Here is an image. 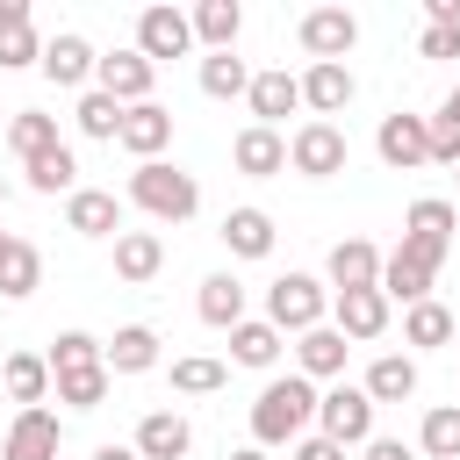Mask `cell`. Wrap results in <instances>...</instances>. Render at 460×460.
<instances>
[{
    "instance_id": "cell-44",
    "label": "cell",
    "mask_w": 460,
    "mask_h": 460,
    "mask_svg": "<svg viewBox=\"0 0 460 460\" xmlns=\"http://www.w3.org/2000/svg\"><path fill=\"white\" fill-rule=\"evenodd\" d=\"M417 50H424V58H460V29H431V22H424Z\"/></svg>"
},
{
    "instance_id": "cell-31",
    "label": "cell",
    "mask_w": 460,
    "mask_h": 460,
    "mask_svg": "<svg viewBox=\"0 0 460 460\" xmlns=\"http://www.w3.org/2000/svg\"><path fill=\"white\" fill-rule=\"evenodd\" d=\"M50 388H58V402H65V410H101V402H108V388H115V374H108V359H101V367L50 374Z\"/></svg>"
},
{
    "instance_id": "cell-55",
    "label": "cell",
    "mask_w": 460,
    "mask_h": 460,
    "mask_svg": "<svg viewBox=\"0 0 460 460\" xmlns=\"http://www.w3.org/2000/svg\"><path fill=\"white\" fill-rule=\"evenodd\" d=\"M453 338H460V331H453Z\"/></svg>"
},
{
    "instance_id": "cell-30",
    "label": "cell",
    "mask_w": 460,
    "mask_h": 460,
    "mask_svg": "<svg viewBox=\"0 0 460 460\" xmlns=\"http://www.w3.org/2000/svg\"><path fill=\"white\" fill-rule=\"evenodd\" d=\"M65 137H58V115H43V108H22L14 122H7V151L29 165V158H43V151H58Z\"/></svg>"
},
{
    "instance_id": "cell-39",
    "label": "cell",
    "mask_w": 460,
    "mask_h": 460,
    "mask_svg": "<svg viewBox=\"0 0 460 460\" xmlns=\"http://www.w3.org/2000/svg\"><path fill=\"white\" fill-rule=\"evenodd\" d=\"M223 381H230V367H223V359H208V352L172 359V388H180V395H216Z\"/></svg>"
},
{
    "instance_id": "cell-37",
    "label": "cell",
    "mask_w": 460,
    "mask_h": 460,
    "mask_svg": "<svg viewBox=\"0 0 460 460\" xmlns=\"http://www.w3.org/2000/svg\"><path fill=\"white\" fill-rule=\"evenodd\" d=\"M36 288H43V252L14 237V252H7V266H0V295H7V302H29Z\"/></svg>"
},
{
    "instance_id": "cell-9",
    "label": "cell",
    "mask_w": 460,
    "mask_h": 460,
    "mask_svg": "<svg viewBox=\"0 0 460 460\" xmlns=\"http://www.w3.org/2000/svg\"><path fill=\"white\" fill-rule=\"evenodd\" d=\"M58 446H65L58 410H14V424L0 438V460H58Z\"/></svg>"
},
{
    "instance_id": "cell-17",
    "label": "cell",
    "mask_w": 460,
    "mask_h": 460,
    "mask_svg": "<svg viewBox=\"0 0 460 460\" xmlns=\"http://www.w3.org/2000/svg\"><path fill=\"white\" fill-rule=\"evenodd\" d=\"M65 230H79V237H122V201L108 187H79V194H65Z\"/></svg>"
},
{
    "instance_id": "cell-22",
    "label": "cell",
    "mask_w": 460,
    "mask_h": 460,
    "mask_svg": "<svg viewBox=\"0 0 460 460\" xmlns=\"http://www.w3.org/2000/svg\"><path fill=\"white\" fill-rule=\"evenodd\" d=\"M431 280H438V273H431L424 259H410L402 244H395V252L381 259V295H388V302H402V309H417V302H431Z\"/></svg>"
},
{
    "instance_id": "cell-32",
    "label": "cell",
    "mask_w": 460,
    "mask_h": 460,
    "mask_svg": "<svg viewBox=\"0 0 460 460\" xmlns=\"http://www.w3.org/2000/svg\"><path fill=\"white\" fill-rule=\"evenodd\" d=\"M201 93H208V101H237V93H252V65H244L237 50H208V58H201Z\"/></svg>"
},
{
    "instance_id": "cell-25",
    "label": "cell",
    "mask_w": 460,
    "mask_h": 460,
    "mask_svg": "<svg viewBox=\"0 0 460 460\" xmlns=\"http://www.w3.org/2000/svg\"><path fill=\"white\" fill-rule=\"evenodd\" d=\"M194 309H201V323L237 331V323H244V280H237V273H208L201 295H194Z\"/></svg>"
},
{
    "instance_id": "cell-5",
    "label": "cell",
    "mask_w": 460,
    "mask_h": 460,
    "mask_svg": "<svg viewBox=\"0 0 460 460\" xmlns=\"http://www.w3.org/2000/svg\"><path fill=\"white\" fill-rule=\"evenodd\" d=\"M345 158H352V144H345V129L338 122H302L295 137H288V165L302 172V180H331V172H345Z\"/></svg>"
},
{
    "instance_id": "cell-6",
    "label": "cell",
    "mask_w": 460,
    "mask_h": 460,
    "mask_svg": "<svg viewBox=\"0 0 460 460\" xmlns=\"http://www.w3.org/2000/svg\"><path fill=\"white\" fill-rule=\"evenodd\" d=\"M374 151H381V165L388 172H417V165H431V115H381V129H374Z\"/></svg>"
},
{
    "instance_id": "cell-45",
    "label": "cell",
    "mask_w": 460,
    "mask_h": 460,
    "mask_svg": "<svg viewBox=\"0 0 460 460\" xmlns=\"http://www.w3.org/2000/svg\"><path fill=\"white\" fill-rule=\"evenodd\" d=\"M402 252H410V259H424L431 273L446 266V244H438V237H417V230H402Z\"/></svg>"
},
{
    "instance_id": "cell-29",
    "label": "cell",
    "mask_w": 460,
    "mask_h": 460,
    "mask_svg": "<svg viewBox=\"0 0 460 460\" xmlns=\"http://www.w3.org/2000/svg\"><path fill=\"white\" fill-rule=\"evenodd\" d=\"M237 29H244V7L237 0H201L194 7V43L201 50H237Z\"/></svg>"
},
{
    "instance_id": "cell-43",
    "label": "cell",
    "mask_w": 460,
    "mask_h": 460,
    "mask_svg": "<svg viewBox=\"0 0 460 460\" xmlns=\"http://www.w3.org/2000/svg\"><path fill=\"white\" fill-rule=\"evenodd\" d=\"M288 460H345V446H338V438H323V431H309V438H295V446H288Z\"/></svg>"
},
{
    "instance_id": "cell-36",
    "label": "cell",
    "mask_w": 460,
    "mask_h": 460,
    "mask_svg": "<svg viewBox=\"0 0 460 460\" xmlns=\"http://www.w3.org/2000/svg\"><path fill=\"white\" fill-rule=\"evenodd\" d=\"M417 453H424V460H460V402L424 410V424H417Z\"/></svg>"
},
{
    "instance_id": "cell-46",
    "label": "cell",
    "mask_w": 460,
    "mask_h": 460,
    "mask_svg": "<svg viewBox=\"0 0 460 460\" xmlns=\"http://www.w3.org/2000/svg\"><path fill=\"white\" fill-rule=\"evenodd\" d=\"M359 460H417V453H410L402 438H381V431H374V438L359 446Z\"/></svg>"
},
{
    "instance_id": "cell-20",
    "label": "cell",
    "mask_w": 460,
    "mask_h": 460,
    "mask_svg": "<svg viewBox=\"0 0 460 460\" xmlns=\"http://www.w3.org/2000/svg\"><path fill=\"white\" fill-rule=\"evenodd\" d=\"M129 446H137L144 460H187V453H194V424H187L180 410H151Z\"/></svg>"
},
{
    "instance_id": "cell-16",
    "label": "cell",
    "mask_w": 460,
    "mask_h": 460,
    "mask_svg": "<svg viewBox=\"0 0 460 460\" xmlns=\"http://www.w3.org/2000/svg\"><path fill=\"white\" fill-rule=\"evenodd\" d=\"M345 352H352V338H345L338 323H316V331L295 338V374H309V381H338V374H345Z\"/></svg>"
},
{
    "instance_id": "cell-12",
    "label": "cell",
    "mask_w": 460,
    "mask_h": 460,
    "mask_svg": "<svg viewBox=\"0 0 460 460\" xmlns=\"http://www.w3.org/2000/svg\"><path fill=\"white\" fill-rule=\"evenodd\" d=\"M388 309H395V302H388L381 288H352V295H331V323H338L352 345L381 338V331H388Z\"/></svg>"
},
{
    "instance_id": "cell-8",
    "label": "cell",
    "mask_w": 460,
    "mask_h": 460,
    "mask_svg": "<svg viewBox=\"0 0 460 460\" xmlns=\"http://www.w3.org/2000/svg\"><path fill=\"white\" fill-rule=\"evenodd\" d=\"M151 79H158V65L129 43V50H108L101 65H93V86L108 93V101H122V108H137V101H151Z\"/></svg>"
},
{
    "instance_id": "cell-11",
    "label": "cell",
    "mask_w": 460,
    "mask_h": 460,
    "mask_svg": "<svg viewBox=\"0 0 460 460\" xmlns=\"http://www.w3.org/2000/svg\"><path fill=\"white\" fill-rule=\"evenodd\" d=\"M93 65H101V50H93L79 29H58V36L43 43V79H50V86H93Z\"/></svg>"
},
{
    "instance_id": "cell-28",
    "label": "cell",
    "mask_w": 460,
    "mask_h": 460,
    "mask_svg": "<svg viewBox=\"0 0 460 460\" xmlns=\"http://www.w3.org/2000/svg\"><path fill=\"white\" fill-rule=\"evenodd\" d=\"M453 331H460V316L431 295V302H417V309H402V345H417V352H431V345H453Z\"/></svg>"
},
{
    "instance_id": "cell-50",
    "label": "cell",
    "mask_w": 460,
    "mask_h": 460,
    "mask_svg": "<svg viewBox=\"0 0 460 460\" xmlns=\"http://www.w3.org/2000/svg\"><path fill=\"white\" fill-rule=\"evenodd\" d=\"M230 460H266V446H237V453H230Z\"/></svg>"
},
{
    "instance_id": "cell-27",
    "label": "cell",
    "mask_w": 460,
    "mask_h": 460,
    "mask_svg": "<svg viewBox=\"0 0 460 460\" xmlns=\"http://www.w3.org/2000/svg\"><path fill=\"white\" fill-rule=\"evenodd\" d=\"M359 388L374 395V410H381V402H410V395H417V359H410V352H381Z\"/></svg>"
},
{
    "instance_id": "cell-18",
    "label": "cell",
    "mask_w": 460,
    "mask_h": 460,
    "mask_svg": "<svg viewBox=\"0 0 460 460\" xmlns=\"http://www.w3.org/2000/svg\"><path fill=\"white\" fill-rule=\"evenodd\" d=\"M381 244H367V237H345V244H331V295H352V288H381Z\"/></svg>"
},
{
    "instance_id": "cell-10",
    "label": "cell",
    "mask_w": 460,
    "mask_h": 460,
    "mask_svg": "<svg viewBox=\"0 0 460 460\" xmlns=\"http://www.w3.org/2000/svg\"><path fill=\"white\" fill-rule=\"evenodd\" d=\"M137 50L158 65V58H187L194 50V14H180V7H144L137 14Z\"/></svg>"
},
{
    "instance_id": "cell-53",
    "label": "cell",
    "mask_w": 460,
    "mask_h": 460,
    "mask_svg": "<svg viewBox=\"0 0 460 460\" xmlns=\"http://www.w3.org/2000/svg\"><path fill=\"white\" fill-rule=\"evenodd\" d=\"M453 402H460V395H453Z\"/></svg>"
},
{
    "instance_id": "cell-1",
    "label": "cell",
    "mask_w": 460,
    "mask_h": 460,
    "mask_svg": "<svg viewBox=\"0 0 460 460\" xmlns=\"http://www.w3.org/2000/svg\"><path fill=\"white\" fill-rule=\"evenodd\" d=\"M316 424V381L309 374H273L252 402V446H295Z\"/></svg>"
},
{
    "instance_id": "cell-24",
    "label": "cell",
    "mask_w": 460,
    "mask_h": 460,
    "mask_svg": "<svg viewBox=\"0 0 460 460\" xmlns=\"http://www.w3.org/2000/svg\"><path fill=\"white\" fill-rule=\"evenodd\" d=\"M216 237L230 244V259H266V252H273V216H266V208H230Z\"/></svg>"
},
{
    "instance_id": "cell-13",
    "label": "cell",
    "mask_w": 460,
    "mask_h": 460,
    "mask_svg": "<svg viewBox=\"0 0 460 460\" xmlns=\"http://www.w3.org/2000/svg\"><path fill=\"white\" fill-rule=\"evenodd\" d=\"M252 122L259 129H280V115H295L302 108V79L288 72V65H273V72H252Z\"/></svg>"
},
{
    "instance_id": "cell-33",
    "label": "cell",
    "mask_w": 460,
    "mask_h": 460,
    "mask_svg": "<svg viewBox=\"0 0 460 460\" xmlns=\"http://www.w3.org/2000/svg\"><path fill=\"white\" fill-rule=\"evenodd\" d=\"M122 115H129V108H122V101H108L101 86H86V93H79V108H72L79 137H93V144H115V137H122Z\"/></svg>"
},
{
    "instance_id": "cell-14",
    "label": "cell",
    "mask_w": 460,
    "mask_h": 460,
    "mask_svg": "<svg viewBox=\"0 0 460 460\" xmlns=\"http://www.w3.org/2000/svg\"><path fill=\"white\" fill-rule=\"evenodd\" d=\"M137 165H151L165 144H172V108H158V101H137L129 115H122V137H115Z\"/></svg>"
},
{
    "instance_id": "cell-48",
    "label": "cell",
    "mask_w": 460,
    "mask_h": 460,
    "mask_svg": "<svg viewBox=\"0 0 460 460\" xmlns=\"http://www.w3.org/2000/svg\"><path fill=\"white\" fill-rule=\"evenodd\" d=\"M0 22H29V0H0Z\"/></svg>"
},
{
    "instance_id": "cell-26",
    "label": "cell",
    "mask_w": 460,
    "mask_h": 460,
    "mask_svg": "<svg viewBox=\"0 0 460 460\" xmlns=\"http://www.w3.org/2000/svg\"><path fill=\"white\" fill-rule=\"evenodd\" d=\"M101 359H108V374H151L158 367V331L151 323H122Z\"/></svg>"
},
{
    "instance_id": "cell-47",
    "label": "cell",
    "mask_w": 460,
    "mask_h": 460,
    "mask_svg": "<svg viewBox=\"0 0 460 460\" xmlns=\"http://www.w3.org/2000/svg\"><path fill=\"white\" fill-rule=\"evenodd\" d=\"M424 22L431 29H460V0H424Z\"/></svg>"
},
{
    "instance_id": "cell-51",
    "label": "cell",
    "mask_w": 460,
    "mask_h": 460,
    "mask_svg": "<svg viewBox=\"0 0 460 460\" xmlns=\"http://www.w3.org/2000/svg\"><path fill=\"white\" fill-rule=\"evenodd\" d=\"M7 252H14V237H7V230H0V266H7Z\"/></svg>"
},
{
    "instance_id": "cell-52",
    "label": "cell",
    "mask_w": 460,
    "mask_h": 460,
    "mask_svg": "<svg viewBox=\"0 0 460 460\" xmlns=\"http://www.w3.org/2000/svg\"><path fill=\"white\" fill-rule=\"evenodd\" d=\"M0 201H7V180H0Z\"/></svg>"
},
{
    "instance_id": "cell-21",
    "label": "cell",
    "mask_w": 460,
    "mask_h": 460,
    "mask_svg": "<svg viewBox=\"0 0 460 460\" xmlns=\"http://www.w3.org/2000/svg\"><path fill=\"white\" fill-rule=\"evenodd\" d=\"M352 93H359V86H352V72H345V65H309V72H302V108H309L316 122L345 115V108H352Z\"/></svg>"
},
{
    "instance_id": "cell-34",
    "label": "cell",
    "mask_w": 460,
    "mask_h": 460,
    "mask_svg": "<svg viewBox=\"0 0 460 460\" xmlns=\"http://www.w3.org/2000/svg\"><path fill=\"white\" fill-rule=\"evenodd\" d=\"M22 180H29L36 194H79V158H72V144H58V151L29 158V165H22Z\"/></svg>"
},
{
    "instance_id": "cell-3",
    "label": "cell",
    "mask_w": 460,
    "mask_h": 460,
    "mask_svg": "<svg viewBox=\"0 0 460 460\" xmlns=\"http://www.w3.org/2000/svg\"><path fill=\"white\" fill-rule=\"evenodd\" d=\"M266 323L288 338H302V331H316V323H331V288L316 280V273H280L273 288H266Z\"/></svg>"
},
{
    "instance_id": "cell-23",
    "label": "cell",
    "mask_w": 460,
    "mask_h": 460,
    "mask_svg": "<svg viewBox=\"0 0 460 460\" xmlns=\"http://www.w3.org/2000/svg\"><path fill=\"white\" fill-rule=\"evenodd\" d=\"M158 266H165L158 230H122V237H115V280L144 288V280H158Z\"/></svg>"
},
{
    "instance_id": "cell-7",
    "label": "cell",
    "mask_w": 460,
    "mask_h": 460,
    "mask_svg": "<svg viewBox=\"0 0 460 460\" xmlns=\"http://www.w3.org/2000/svg\"><path fill=\"white\" fill-rule=\"evenodd\" d=\"M295 36H302V50H309V65H345V50L359 43V22H352L345 7H309Z\"/></svg>"
},
{
    "instance_id": "cell-49",
    "label": "cell",
    "mask_w": 460,
    "mask_h": 460,
    "mask_svg": "<svg viewBox=\"0 0 460 460\" xmlns=\"http://www.w3.org/2000/svg\"><path fill=\"white\" fill-rule=\"evenodd\" d=\"M93 460H144V453H137V446H101Z\"/></svg>"
},
{
    "instance_id": "cell-2",
    "label": "cell",
    "mask_w": 460,
    "mask_h": 460,
    "mask_svg": "<svg viewBox=\"0 0 460 460\" xmlns=\"http://www.w3.org/2000/svg\"><path fill=\"white\" fill-rule=\"evenodd\" d=\"M122 201H137L151 223H187V216L201 208V180L180 172V165H165V158H151V165L129 172V194H122Z\"/></svg>"
},
{
    "instance_id": "cell-35",
    "label": "cell",
    "mask_w": 460,
    "mask_h": 460,
    "mask_svg": "<svg viewBox=\"0 0 460 460\" xmlns=\"http://www.w3.org/2000/svg\"><path fill=\"white\" fill-rule=\"evenodd\" d=\"M230 359H237V367H259V374H266V367L280 359V331H273L266 316H244V323L230 331Z\"/></svg>"
},
{
    "instance_id": "cell-40",
    "label": "cell",
    "mask_w": 460,
    "mask_h": 460,
    "mask_svg": "<svg viewBox=\"0 0 460 460\" xmlns=\"http://www.w3.org/2000/svg\"><path fill=\"white\" fill-rule=\"evenodd\" d=\"M29 65H43L36 22H0V72H29Z\"/></svg>"
},
{
    "instance_id": "cell-38",
    "label": "cell",
    "mask_w": 460,
    "mask_h": 460,
    "mask_svg": "<svg viewBox=\"0 0 460 460\" xmlns=\"http://www.w3.org/2000/svg\"><path fill=\"white\" fill-rule=\"evenodd\" d=\"M101 352H108V345H101L93 331H58L43 359H50V374H72V367H101Z\"/></svg>"
},
{
    "instance_id": "cell-15",
    "label": "cell",
    "mask_w": 460,
    "mask_h": 460,
    "mask_svg": "<svg viewBox=\"0 0 460 460\" xmlns=\"http://www.w3.org/2000/svg\"><path fill=\"white\" fill-rule=\"evenodd\" d=\"M230 165H237L244 180H273V172H288V137H280V129L244 122V129H237V144H230Z\"/></svg>"
},
{
    "instance_id": "cell-54",
    "label": "cell",
    "mask_w": 460,
    "mask_h": 460,
    "mask_svg": "<svg viewBox=\"0 0 460 460\" xmlns=\"http://www.w3.org/2000/svg\"><path fill=\"white\" fill-rule=\"evenodd\" d=\"M453 180H460V172H453Z\"/></svg>"
},
{
    "instance_id": "cell-19",
    "label": "cell",
    "mask_w": 460,
    "mask_h": 460,
    "mask_svg": "<svg viewBox=\"0 0 460 460\" xmlns=\"http://www.w3.org/2000/svg\"><path fill=\"white\" fill-rule=\"evenodd\" d=\"M0 388H7L14 410H43L50 402V359L43 352H7L0 359Z\"/></svg>"
},
{
    "instance_id": "cell-4",
    "label": "cell",
    "mask_w": 460,
    "mask_h": 460,
    "mask_svg": "<svg viewBox=\"0 0 460 460\" xmlns=\"http://www.w3.org/2000/svg\"><path fill=\"white\" fill-rule=\"evenodd\" d=\"M316 431L338 438L345 453L367 446V438H374V395H367V388H345V381L323 388V395H316Z\"/></svg>"
},
{
    "instance_id": "cell-41",
    "label": "cell",
    "mask_w": 460,
    "mask_h": 460,
    "mask_svg": "<svg viewBox=\"0 0 460 460\" xmlns=\"http://www.w3.org/2000/svg\"><path fill=\"white\" fill-rule=\"evenodd\" d=\"M453 223H460V208H453V201H438V194L410 201V216H402V230H417V237H438V244H453Z\"/></svg>"
},
{
    "instance_id": "cell-42",
    "label": "cell",
    "mask_w": 460,
    "mask_h": 460,
    "mask_svg": "<svg viewBox=\"0 0 460 460\" xmlns=\"http://www.w3.org/2000/svg\"><path fill=\"white\" fill-rule=\"evenodd\" d=\"M431 165H460V86L431 115Z\"/></svg>"
}]
</instances>
